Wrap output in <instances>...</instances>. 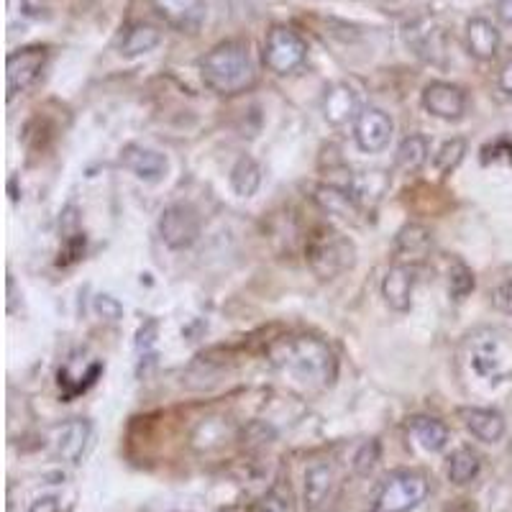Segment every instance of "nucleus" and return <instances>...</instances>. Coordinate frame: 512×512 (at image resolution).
Wrapping results in <instances>:
<instances>
[{
  "label": "nucleus",
  "mask_w": 512,
  "mask_h": 512,
  "mask_svg": "<svg viewBox=\"0 0 512 512\" xmlns=\"http://www.w3.org/2000/svg\"><path fill=\"white\" fill-rule=\"evenodd\" d=\"M448 290H451L454 300H464V297L474 290V274L469 272L466 264H454V269L448 274Z\"/></svg>",
  "instance_id": "nucleus-29"
},
{
  "label": "nucleus",
  "mask_w": 512,
  "mask_h": 512,
  "mask_svg": "<svg viewBox=\"0 0 512 512\" xmlns=\"http://www.w3.org/2000/svg\"><path fill=\"white\" fill-rule=\"evenodd\" d=\"M336 489V469L328 461H315L305 472V507L318 512L328 505Z\"/></svg>",
  "instance_id": "nucleus-13"
},
{
  "label": "nucleus",
  "mask_w": 512,
  "mask_h": 512,
  "mask_svg": "<svg viewBox=\"0 0 512 512\" xmlns=\"http://www.w3.org/2000/svg\"><path fill=\"white\" fill-rule=\"evenodd\" d=\"M423 108L441 121H459L466 113V93L451 82H431L423 90Z\"/></svg>",
  "instance_id": "nucleus-11"
},
{
  "label": "nucleus",
  "mask_w": 512,
  "mask_h": 512,
  "mask_svg": "<svg viewBox=\"0 0 512 512\" xmlns=\"http://www.w3.org/2000/svg\"><path fill=\"white\" fill-rule=\"evenodd\" d=\"M159 236L169 249H187L200 239V216L192 205H169L159 218Z\"/></svg>",
  "instance_id": "nucleus-6"
},
{
  "label": "nucleus",
  "mask_w": 512,
  "mask_h": 512,
  "mask_svg": "<svg viewBox=\"0 0 512 512\" xmlns=\"http://www.w3.org/2000/svg\"><path fill=\"white\" fill-rule=\"evenodd\" d=\"M47 64V49L44 47H24L8 54L6 59V90L8 98H16L18 93L34 85L44 72Z\"/></svg>",
  "instance_id": "nucleus-7"
},
{
  "label": "nucleus",
  "mask_w": 512,
  "mask_h": 512,
  "mask_svg": "<svg viewBox=\"0 0 512 512\" xmlns=\"http://www.w3.org/2000/svg\"><path fill=\"white\" fill-rule=\"evenodd\" d=\"M162 41V31L152 24H131L121 36V54L123 57H141V54H149L152 49L159 47Z\"/></svg>",
  "instance_id": "nucleus-21"
},
{
  "label": "nucleus",
  "mask_w": 512,
  "mask_h": 512,
  "mask_svg": "<svg viewBox=\"0 0 512 512\" xmlns=\"http://www.w3.org/2000/svg\"><path fill=\"white\" fill-rule=\"evenodd\" d=\"M315 200L320 203V208L333 213V216L341 218H354L359 216V200H356L354 192L349 187H336V185H323L315 190Z\"/></svg>",
  "instance_id": "nucleus-22"
},
{
  "label": "nucleus",
  "mask_w": 512,
  "mask_h": 512,
  "mask_svg": "<svg viewBox=\"0 0 512 512\" xmlns=\"http://www.w3.org/2000/svg\"><path fill=\"white\" fill-rule=\"evenodd\" d=\"M249 512H295V505H292V492L285 484H277L256 502Z\"/></svg>",
  "instance_id": "nucleus-27"
},
{
  "label": "nucleus",
  "mask_w": 512,
  "mask_h": 512,
  "mask_svg": "<svg viewBox=\"0 0 512 512\" xmlns=\"http://www.w3.org/2000/svg\"><path fill=\"white\" fill-rule=\"evenodd\" d=\"M466 431L484 443H497L505 436V418L497 410L487 408H466L461 410Z\"/></svg>",
  "instance_id": "nucleus-19"
},
{
  "label": "nucleus",
  "mask_w": 512,
  "mask_h": 512,
  "mask_svg": "<svg viewBox=\"0 0 512 512\" xmlns=\"http://www.w3.org/2000/svg\"><path fill=\"white\" fill-rule=\"evenodd\" d=\"M95 308H98L103 315H111V320H116L118 315H121V305L108 295H100L98 300H95Z\"/></svg>",
  "instance_id": "nucleus-32"
},
{
  "label": "nucleus",
  "mask_w": 512,
  "mask_h": 512,
  "mask_svg": "<svg viewBox=\"0 0 512 512\" xmlns=\"http://www.w3.org/2000/svg\"><path fill=\"white\" fill-rule=\"evenodd\" d=\"M123 167L131 169L139 180L144 182H159L167 175V157L152 149H144V146H128L123 152Z\"/></svg>",
  "instance_id": "nucleus-17"
},
{
  "label": "nucleus",
  "mask_w": 512,
  "mask_h": 512,
  "mask_svg": "<svg viewBox=\"0 0 512 512\" xmlns=\"http://www.w3.org/2000/svg\"><path fill=\"white\" fill-rule=\"evenodd\" d=\"M359 98L349 85H333L323 98V116L333 126H344V123L356 121L359 116Z\"/></svg>",
  "instance_id": "nucleus-18"
},
{
  "label": "nucleus",
  "mask_w": 512,
  "mask_h": 512,
  "mask_svg": "<svg viewBox=\"0 0 512 512\" xmlns=\"http://www.w3.org/2000/svg\"><path fill=\"white\" fill-rule=\"evenodd\" d=\"M428 154H431V141L425 139L423 134H413L397 146L395 154V167L405 175H413L428 162Z\"/></svg>",
  "instance_id": "nucleus-23"
},
{
  "label": "nucleus",
  "mask_w": 512,
  "mask_h": 512,
  "mask_svg": "<svg viewBox=\"0 0 512 512\" xmlns=\"http://www.w3.org/2000/svg\"><path fill=\"white\" fill-rule=\"evenodd\" d=\"M90 423L85 418H75L70 423H64L57 431V438H54V454L62 461H70V464H77L85 454L90 441Z\"/></svg>",
  "instance_id": "nucleus-14"
},
{
  "label": "nucleus",
  "mask_w": 512,
  "mask_h": 512,
  "mask_svg": "<svg viewBox=\"0 0 512 512\" xmlns=\"http://www.w3.org/2000/svg\"><path fill=\"white\" fill-rule=\"evenodd\" d=\"M500 31L497 26L489 21V18H472L466 24V47H469V54L482 62L497 57V49H500Z\"/></svg>",
  "instance_id": "nucleus-16"
},
{
  "label": "nucleus",
  "mask_w": 512,
  "mask_h": 512,
  "mask_svg": "<svg viewBox=\"0 0 512 512\" xmlns=\"http://www.w3.org/2000/svg\"><path fill=\"white\" fill-rule=\"evenodd\" d=\"M500 88L505 90L507 95H512V59L505 64V67H502V72H500Z\"/></svg>",
  "instance_id": "nucleus-35"
},
{
  "label": "nucleus",
  "mask_w": 512,
  "mask_h": 512,
  "mask_svg": "<svg viewBox=\"0 0 512 512\" xmlns=\"http://www.w3.org/2000/svg\"><path fill=\"white\" fill-rule=\"evenodd\" d=\"M221 512H246V510H241V507H231V510H221Z\"/></svg>",
  "instance_id": "nucleus-36"
},
{
  "label": "nucleus",
  "mask_w": 512,
  "mask_h": 512,
  "mask_svg": "<svg viewBox=\"0 0 512 512\" xmlns=\"http://www.w3.org/2000/svg\"><path fill=\"white\" fill-rule=\"evenodd\" d=\"M377 461H379V443L377 441L361 443V448L354 456V472L359 474V477H369V474L374 472Z\"/></svg>",
  "instance_id": "nucleus-30"
},
{
  "label": "nucleus",
  "mask_w": 512,
  "mask_h": 512,
  "mask_svg": "<svg viewBox=\"0 0 512 512\" xmlns=\"http://www.w3.org/2000/svg\"><path fill=\"white\" fill-rule=\"evenodd\" d=\"M395 123L379 108H361L354 121V139L361 152L379 154L390 146Z\"/></svg>",
  "instance_id": "nucleus-8"
},
{
  "label": "nucleus",
  "mask_w": 512,
  "mask_h": 512,
  "mask_svg": "<svg viewBox=\"0 0 512 512\" xmlns=\"http://www.w3.org/2000/svg\"><path fill=\"white\" fill-rule=\"evenodd\" d=\"M497 18L505 26H512V0H497Z\"/></svg>",
  "instance_id": "nucleus-34"
},
{
  "label": "nucleus",
  "mask_w": 512,
  "mask_h": 512,
  "mask_svg": "<svg viewBox=\"0 0 512 512\" xmlns=\"http://www.w3.org/2000/svg\"><path fill=\"white\" fill-rule=\"evenodd\" d=\"M262 185V169L251 157H241L231 169V187L241 198H251Z\"/></svg>",
  "instance_id": "nucleus-26"
},
{
  "label": "nucleus",
  "mask_w": 512,
  "mask_h": 512,
  "mask_svg": "<svg viewBox=\"0 0 512 512\" xmlns=\"http://www.w3.org/2000/svg\"><path fill=\"white\" fill-rule=\"evenodd\" d=\"M159 16L182 34H198L208 21L205 0H152Z\"/></svg>",
  "instance_id": "nucleus-10"
},
{
  "label": "nucleus",
  "mask_w": 512,
  "mask_h": 512,
  "mask_svg": "<svg viewBox=\"0 0 512 512\" xmlns=\"http://www.w3.org/2000/svg\"><path fill=\"white\" fill-rule=\"evenodd\" d=\"M479 469H482V461H479L477 451L472 448H456L451 459H448V479L454 484H469L477 479Z\"/></svg>",
  "instance_id": "nucleus-25"
},
{
  "label": "nucleus",
  "mask_w": 512,
  "mask_h": 512,
  "mask_svg": "<svg viewBox=\"0 0 512 512\" xmlns=\"http://www.w3.org/2000/svg\"><path fill=\"white\" fill-rule=\"evenodd\" d=\"M308 59V44L290 26H274L264 41V64L274 75H290Z\"/></svg>",
  "instance_id": "nucleus-5"
},
{
  "label": "nucleus",
  "mask_w": 512,
  "mask_h": 512,
  "mask_svg": "<svg viewBox=\"0 0 512 512\" xmlns=\"http://www.w3.org/2000/svg\"><path fill=\"white\" fill-rule=\"evenodd\" d=\"M418 282V267L415 264H395L387 269L382 280V295L392 310L405 313L413 305V290Z\"/></svg>",
  "instance_id": "nucleus-12"
},
{
  "label": "nucleus",
  "mask_w": 512,
  "mask_h": 512,
  "mask_svg": "<svg viewBox=\"0 0 512 512\" xmlns=\"http://www.w3.org/2000/svg\"><path fill=\"white\" fill-rule=\"evenodd\" d=\"M431 249H433V233L425 226L410 223V226H405L400 233H397L395 251H397V259H400L397 264H415V267H418L425 256L431 254Z\"/></svg>",
  "instance_id": "nucleus-15"
},
{
  "label": "nucleus",
  "mask_w": 512,
  "mask_h": 512,
  "mask_svg": "<svg viewBox=\"0 0 512 512\" xmlns=\"http://www.w3.org/2000/svg\"><path fill=\"white\" fill-rule=\"evenodd\" d=\"M469 367H472L474 374L484 379H497L505 374V359H502V346L497 341V336L492 331H482L469 336Z\"/></svg>",
  "instance_id": "nucleus-9"
},
{
  "label": "nucleus",
  "mask_w": 512,
  "mask_h": 512,
  "mask_svg": "<svg viewBox=\"0 0 512 512\" xmlns=\"http://www.w3.org/2000/svg\"><path fill=\"white\" fill-rule=\"evenodd\" d=\"M29 512H59V500L54 495L39 497V500L29 507Z\"/></svg>",
  "instance_id": "nucleus-33"
},
{
  "label": "nucleus",
  "mask_w": 512,
  "mask_h": 512,
  "mask_svg": "<svg viewBox=\"0 0 512 512\" xmlns=\"http://www.w3.org/2000/svg\"><path fill=\"white\" fill-rule=\"evenodd\" d=\"M492 303H495V308L500 310V313L512 315V280L495 287V292H492Z\"/></svg>",
  "instance_id": "nucleus-31"
},
{
  "label": "nucleus",
  "mask_w": 512,
  "mask_h": 512,
  "mask_svg": "<svg viewBox=\"0 0 512 512\" xmlns=\"http://www.w3.org/2000/svg\"><path fill=\"white\" fill-rule=\"evenodd\" d=\"M269 361L282 372L308 384L328 387L336 379V356L315 336H285L269 346Z\"/></svg>",
  "instance_id": "nucleus-1"
},
{
  "label": "nucleus",
  "mask_w": 512,
  "mask_h": 512,
  "mask_svg": "<svg viewBox=\"0 0 512 512\" xmlns=\"http://www.w3.org/2000/svg\"><path fill=\"white\" fill-rule=\"evenodd\" d=\"M305 259H308L315 277H320V280H333V277H338V274H344L346 269L354 267V241H351L349 236H344L341 231L320 226L308 236Z\"/></svg>",
  "instance_id": "nucleus-3"
},
{
  "label": "nucleus",
  "mask_w": 512,
  "mask_h": 512,
  "mask_svg": "<svg viewBox=\"0 0 512 512\" xmlns=\"http://www.w3.org/2000/svg\"><path fill=\"white\" fill-rule=\"evenodd\" d=\"M203 82L218 95H241L254 88L256 67L244 41H223L200 62Z\"/></svg>",
  "instance_id": "nucleus-2"
},
{
  "label": "nucleus",
  "mask_w": 512,
  "mask_h": 512,
  "mask_svg": "<svg viewBox=\"0 0 512 512\" xmlns=\"http://www.w3.org/2000/svg\"><path fill=\"white\" fill-rule=\"evenodd\" d=\"M428 492H431V484H428L425 474L410 472V469L395 472L379 487L372 512H410L420 502H425Z\"/></svg>",
  "instance_id": "nucleus-4"
},
{
  "label": "nucleus",
  "mask_w": 512,
  "mask_h": 512,
  "mask_svg": "<svg viewBox=\"0 0 512 512\" xmlns=\"http://www.w3.org/2000/svg\"><path fill=\"white\" fill-rule=\"evenodd\" d=\"M405 41L408 47L415 49V54L428 62H436V54H441V31L436 29L431 18H420L415 24H410L405 29Z\"/></svg>",
  "instance_id": "nucleus-20"
},
{
  "label": "nucleus",
  "mask_w": 512,
  "mask_h": 512,
  "mask_svg": "<svg viewBox=\"0 0 512 512\" xmlns=\"http://www.w3.org/2000/svg\"><path fill=\"white\" fill-rule=\"evenodd\" d=\"M464 154H466V141L451 139L438 149V154L433 157V164H436V169L441 172V175H451V172L461 164Z\"/></svg>",
  "instance_id": "nucleus-28"
},
{
  "label": "nucleus",
  "mask_w": 512,
  "mask_h": 512,
  "mask_svg": "<svg viewBox=\"0 0 512 512\" xmlns=\"http://www.w3.org/2000/svg\"><path fill=\"white\" fill-rule=\"evenodd\" d=\"M410 433L418 438L420 446L425 451H443L448 443V428L436 418H425V415H418V418L410 420Z\"/></svg>",
  "instance_id": "nucleus-24"
}]
</instances>
